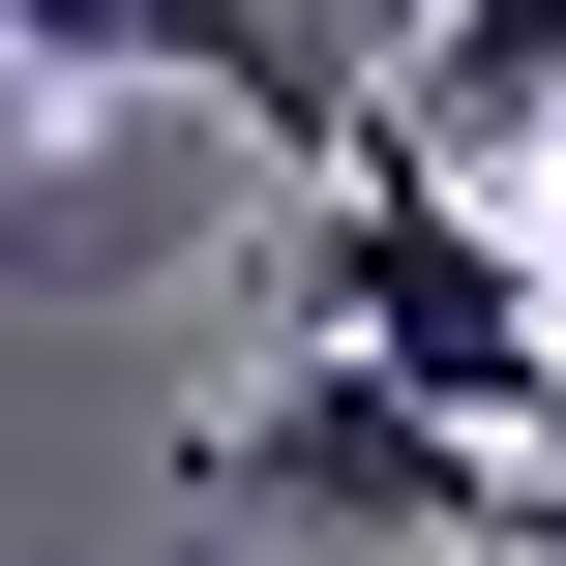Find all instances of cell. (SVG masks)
<instances>
[{"instance_id": "cell-3", "label": "cell", "mask_w": 566, "mask_h": 566, "mask_svg": "<svg viewBox=\"0 0 566 566\" xmlns=\"http://www.w3.org/2000/svg\"><path fill=\"white\" fill-rule=\"evenodd\" d=\"M0 60H60V90H209V119H269V149H358V90L298 60V0H0Z\"/></svg>"}, {"instance_id": "cell-4", "label": "cell", "mask_w": 566, "mask_h": 566, "mask_svg": "<svg viewBox=\"0 0 566 566\" xmlns=\"http://www.w3.org/2000/svg\"><path fill=\"white\" fill-rule=\"evenodd\" d=\"M566 119V0H418V90H388V149H507Z\"/></svg>"}, {"instance_id": "cell-2", "label": "cell", "mask_w": 566, "mask_h": 566, "mask_svg": "<svg viewBox=\"0 0 566 566\" xmlns=\"http://www.w3.org/2000/svg\"><path fill=\"white\" fill-rule=\"evenodd\" d=\"M179 478H209V507H269V537H448V566H478V537H537V448L418 418V388H388V358H328V328H298V358H269Z\"/></svg>"}, {"instance_id": "cell-5", "label": "cell", "mask_w": 566, "mask_h": 566, "mask_svg": "<svg viewBox=\"0 0 566 566\" xmlns=\"http://www.w3.org/2000/svg\"><path fill=\"white\" fill-rule=\"evenodd\" d=\"M537 209H566V179H537Z\"/></svg>"}, {"instance_id": "cell-1", "label": "cell", "mask_w": 566, "mask_h": 566, "mask_svg": "<svg viewBox=\"0 0 566 566\" xmlns=\"http://www.w3.org/2000/svg\"><path fill=\"white\" fill-rule=\"evenodd\" d=\"M298 328H328V358H388L418 418H478V448H537V478H566V298L478 239V179H448V149H388V119L328 149V209H298Z\"/></svg>"}]
</instances>
